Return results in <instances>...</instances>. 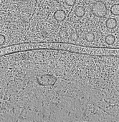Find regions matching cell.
I'll return each mask as SVG.
<instances>
[{
	"label": "cell",
	"instance_id": "1",
	"mask_svg": "<svg viewBox=\"0 0 119 122\" xmlns=\"http://www.w3.org/2000/svg\"><path fill=\"white\" fill-rule=\"evenodd\" d=\"M92 12L97 17H104L108 12L106 5L101 1H98L92 6Z\"/></svg>",
	"mask_w": 119,
	"mask_h": 122
},
{
	"label": "cell",
	"instance_id": "2",
	"mask_svg": "<svg viewBox=\"0 0 119 122\" xmlns=\"http://www.w3.org/2000/svg\"><path fill=\"white\" fill-rule=\"evenodd\" d=\"M66 16L65 12L63 10H57L54 13V19L57 21H62Z\"/></svg>",
	"mask_w": 119,
	"mask_h": 122
},
{
	"label": "cell",
	"instance_id": "3",
	"mask_svg": "<svg viewBox=\"0 0 119 122\" xmlns=\"http://www.w3.org/2000/svg\"><path fill=\"white\" fill-rule=\"evenodd\" d=\"M106 25L107 28L110 29H115L117 26V21L114 18H109L106 21Z\"/></svg>",
	"mask_w": 119,
	"mask_h": 122
},
{
	"label": "cell",
	"instance_id": "4",
	"mask_svg": "<svg viewBox=\"0 0 119 122\" xmlns=\"http://www.w3.org/2000/svg\"><path fill=\"white\" fill-rule=\"evenodd\" d=\"M75 14L78 16V17H83L85 14V9L83 7V6H78L75 8Z\"/></svg>",
	"mask_w": 119,
	"mask_h": 122
},
{
	"label": "cell",
	"instance_id": "5",
	"mask_svg": "<svg viewBox=\"0 0 119 122\" xmlns=\"http://www.w3.org/2000/svg\"><path fill=\"white\" fill-rule=\"evenodd\" d=\"M105 41L106 42L107 44L108 45H112L114 44L115 41H116V38L113 34H108L106 36L105 38Z\"/></svg>",
	"mask_w": 119,
	"mask_h": 122
},
{
	"label": "cell",
	"instance_id": "6",
	"mask_svg": "<svg viewBox=\"0 0 119 122\" xmlns=\"http://www.w3.org/2000/svg\"><path fill=\"white\" fill-rule=\"evenodd\" d=\"M111 12L115 15V16H119V4H113L111 8Z\"/></svg>",
	"mask_w": 119,
	"mask_h": 122
},
{
	"label": "cell",
	"instance_id": "7",
	"mask_svg": "<svg viewBox=\"0 0 119 122\" xmlns=\"http://www.w3.org/2000/svg\"><path fill=\"white\" fill-rule=\"evenodd\" d=\"M85 37V39L88 42H92V41H93L95 40V35L92 32H88V33H86Z\"/></svg>",
	"mask_w": 119,
	"mask_h": 122
},
{
	"label": "cell",
	"instance_id": "8",
	"mask_svg": "<svg viewBox=\"0 0 119 122\" xmlns=\"http://www.w3.org/2000/svg\"><path fill=\"white\" fill-rule=\"evenodd\" d=\"M70 38L73 41H77L79 38V36H78V34L77 32H73L70 35Z\"/></svg>",
	"mask_w": 119,
	"mask_h": 122
},
{
	"label": "cell",
	"instance_id": "9",
	"mask_svg": "<svg viewBox=\"0 0 119 122\" xmlns=\"http://www.w3.org/2000/svg\"><path fill=\"white\" fill-rule=\"evenodd\" d=\"M64 1H65V3L68 6H73L75 4V0H64Z\"/></svg>",
	"mask_w": 119,
	"mask_h": 122
},
{
	"label": "cell",
	"instance_id": "10",
	"mask_svg": "<svg viewBox=\"0 0 119 122\" xmlns=\"http://www.w3.org/2000/svg\"><path fill=\"white\" fill-rule=\"evenodd\" d=\"M60 36L62 39H65V36H66V32H65V31L61 30V31H60Z\"/></svg>",
	"mask_w": 119,
	"mask_h": 122
},
{
	"label": "cell",
	"instance_id": "11",
	"mask_svg": "<svg viewBox=\"0 0 119 122\" xmlns=\"http://www.w3.org/2000/svg\"><path fill=\"white\" fill-rule=\"evenodd\" d=\"M19 1V0H11L12 2H18Z\"/></svg>",
	"mask_w": 119,
	"mask_h": 122
},
{
	"label": "cell",
	"instance_id": "12",
	"mask_svg": "<svg viewBox=\"0 0 119 122\" xmlns=\"http://www.w3.org/2000/svg\"><path fill=\"white\" fill-rule=\"evenodd\" d=\"M111 1H115V0H111Z\"/></svg>",
	"mask_w": 119,
	"mask_h": 122
}]
</instances>
